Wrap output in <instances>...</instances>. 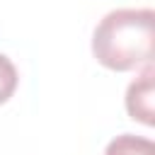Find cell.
Wrapping results in <instances>:
<instances>
[{"instance_id": "obj_1", "label": "cell", "mask_w": 155, "mask_h": 155, "mask_svg": "<svg viewBox=\"0 0 155 155\" xmlns=\"http://www.w3.org/2000/svg\"><path fill=\"white\" fill-rule=\"evenodd\" d=\"M155 12L150 7H121L102 17L92 34L94 58L116 73L148 65L153 58Z\"/></svg>"}, {"instance_id": "obj_2", "label": "cell", "mask_w": 155, "mask_h": 155, "mask_svg": "<svg viewBox=\"0 0 155 155\" xmlns=\"http://www.w3.org/2000/svg\"><path fill=\"white\" fill-rule=\"evenodd\" d=\"M153 78H155V70H153V63L145 65V70L128 85L126 90V111L131 119L145 124V126H153L155 124V109H153Z\"/></svg>"}, {"instance_id": "obj_3", "label": "cell", "mask_w": 155, "mask_h": 155, "mask_svg": "<svg viewBox=\"0 0 155 155\" xmlns=\"http://www.w3.org/2000/svg\"><path fill=\"white\" fill-rule=\"evenodd\" d=\"M104 155H155V143L143 136L121 133L107 145Z\"/></svg>"}, {"instance_id": "obj_4", "label": "cell", "mask_w": 155, "mask_h": 155, "mask_svg": "<svg viewBox=\"0 0 155 155\" xmlns=\"http://www.w3.org/2000/svg\"><path fill=\"white\" fill-rule=\"evenodd\" d=\"M17 80H19V75H17L15 63H12L7 56L0 53V104L7 102V99L15 94V90H17Z\"/></svg>"}]
</instances>
